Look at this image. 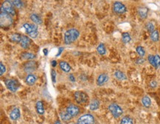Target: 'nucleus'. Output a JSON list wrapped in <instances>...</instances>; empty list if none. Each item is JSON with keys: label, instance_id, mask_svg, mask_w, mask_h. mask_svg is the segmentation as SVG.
<instances>
[{"label": "nucleus", "instance_id": "f257e3e1", "mask_svg": "<svg viewBox=\"0 0 160 124\" xmlns=\"http://www.w3.org/2000/svg\"><path fill=\"white\" fill-rule=\"evenodd\" d=\"M80 33L79 31L75 28H72L66 31L64 34V42L66 44H70L77 40L78 38Z\"/></svg>", "mask_w": 160, "mask_h": 124}, {"label": "nucleus", "instance_id": "f03ea898", "mask_svg": "<svg viewBox=\"0 0 160 124\" xmlns=\"http://www.w3.org/2000/svg\"><path fill=\"white\" fill-rule=\"evenodd\" d=\"M1 12L6 13L11 16H14L16 14V11L14 9V6L11 1H5L1 5Z\"/></svg>", "mask_w": 160, "mask_h": 124}, {"label": "nucleus", "instance_id": "7ed1b4c3", "mask_svg": "<svg viewBox=\"0 0 160 124\" xmlns=\"http://www.w3.org/2000/svg\"><path fill=\"white\" fill-rule=\"evenodd\" d=\"M109 110L115 118H119L122 115V109L117 104H111L109 106Z\"/></svg>", "mask_w": 160, "mask_h": 124}, {"label": "nucleus", "instance_id": "20e7f679", "mask_svg": "<svg viewBox=\"0 0 160 124\" xmlns=\"http://www.w3.org/2000/svg\"><path fill=\"white\" fill-rule=\"evenodd\" d=\"M0 19H1V27L2 28H7L12 24L13 23V18L11 16V15L6 13L1 12L0 15Z\"/></svg>", "mask_w": 160, "mask_h": 124}, {"label": "nucleus", "instance_id": "39448f33", "mask_svg": "<svg viewBox=\"0 0 160 124\" xmlns=\"http://www.w3.org/2000/svg\"><path fill=\"white\" fill-rule=\"evenodd\" d=\"M95 117L91 114H85L80 116L78 120V124H95Z\"/></svg>", "mask_w": 160, "mask_h": 124}, {"label": "nucleus", "instance_id": "423d86ee", "mask_svg": "<svg viewBox=\"0 0 160 124\" xmlns=\"http://www.w3.org/2000/svg\"><path fill=\"white\" fill-rule=\"evenodd\" d=\"M75 97V100L78 104H85L88 101V99H89V97L88 95L86 94L85 92L82 91H77L74 95Z\"/></svg>", "mask_w": 160, "mask_h": 124}, {"label": "nucleus", "instance_id": "0eeeda50", "mask_svg": "<svg viewBox=\"0 0 160 124\" xmlns=\"http://www.w3.org/2000/svg\"><path fill=\"white\" fill-rule=\"evenodd\" d=\"M6 86L9 90H11V92H15L18 90V87H19V84H18L17 80H13V79H7L5 81Z\"/></svg>", "mask_w": 160, "mask_h": 124}, {"label": "nucleus", "instance_id": "6e6552de", "mask_svg": "<svg viewBox=\"0 0 160 124\" xmlns=\"http://www.w3.org/2000/svg\"><path fill=\"white\" fill-rule=\"evenodd\" d=\"M113 11L115 13L117 14H122L125 13L127 11L126 7L125 6V5L120 2H115L113 5Z\"/></svg>", "mask_w": 160, "mask_h": 124}, {"label": "nucleus", "instance_id": "1a4fd4ad", "mask_svg": "<svg viewBox=\"0 0 160 124\" xmlns=\"http://www.w3.org/2000/svg\"><path fill=\"white\" fill-rule=\"evenodd\" d=\"M37 64L36 62L34 61H30L27 62L24 66V70L27 73H32L36 69Z\"/></svg>", "mask_w": 160, "mask_h": 124}, {"label": "nucleus", "instance_id": "9d476101", "mask_svg": "<svg viewBox=\"0 0 160 124\" xmlns=\"http://www.w3.org/2000/svg\"><path fill=\"white\" fill-rule=\"evenodd\" d=\"M66 111L73 117L78 115L79 112H80V109H79L78 106H77L76 105L71 104V105H69V106H68L67 107V111Z\"/></svg>", "mask_w": 160, "mask_h": 124}, {"label": "nucleus", "instance_id": "9b49d317", "mask_svg": "<svg viewBox=\"0 0 160 124\" xmlns=\"http://www.w3.org/2000/svg\"><path fill=\"white\" fill-rule=\"evenodd\" d=\"M31 44V40L29 37H27V36L22 35V39L20 42V45L22 48L24 49H27L29 48L30 45Z\"/></svg>", "mask_w": 160, "mask_h": 124}, {"label": "nucleus", "instance_id": "f8f14e48", "mask_svg": "<svg viewBox=\"0 0 160 124\" xmlns=\"http://www.w3.org/2000/svg\"><path fill=\"white\" fill-rule=\"evenodd\" d=\"M23 27H24V30H25V31L28 33V34H30L31 33H33V32L38 31V27H37L36 24L26 23V24H24Z\"/></svg>", "mask_w": 160, "mask_h": 124}, {"label": "nucleus", "instance_id": "ddd939ff", "mask_svg": "<svg viewBox=\"0 0 160 124\" xmlns=\"http://www.w3.org/2000/svg\"><path fill=\"white\" fill-rule=\"evenodd\" d=\"M108 80H109V76L106 74H100L97 79V84L98 86H102L107 82Z\"/></svg>", "mask_w": 160, "mask_h": 124}, {"label": "nucleus", "instance_id": "4468645a", "mask_svg": "<svg viewBox=\"0 0 160 124\" xmlns=\"http://www.w3.org/2000/svg\"><path fill=\"white\" fill-rule=\"evenodd\" d=\"M10 117L13 121H16V120L20 117V111H19L18 108H14L11 111V112L10 113Z\"/></svg>", "mask_w": 160, "mask_h": 124}, {"label": "nucleus", "instance_id": "2eb2a0df", "mask_svg": "<svg viewBox=\"0 0 160 124\" xmlns=\"http://www.w3.org/2000/svg\"><path fill=\"white\" fill-rule=\"evenodd\" d=\"M138 12V15L141 18H146L147 16V13H148V9L146 7H139L137 10Z\"/></svg>", "mask_w": 160, "mask_h": 124}, {"label": "nucleus", "instance_id": "dca6fc26", "mask_svg": "<svg viewBox=\"0 0 160 124\" xmlns=\"http://www.w3.org/2000/svg\"><path fill=\"white\" fill-rule=\"evenodd\" d=\"M26 83L30 86H32L36 83L37 80V77L34 75V74H30L26 77Z\"/></svg>", "mask_w": 160, "mask_h": 124}, {"label": "nucleus", "instance_id": "f3484780", "mask_svg": "<svg viewBox=\"0 0 160 124\" xmlns=\"http://www.w3.org/2000/svg\"><path fill=\"white\" fill-rule=\"evenodd\" d=\"M36 109L38 114H39V115H43L44 113V104H43V102L41 101V100L37 101L36 104Z\"/></svg>", "mask_w": 160, "mask_h": 124}, {"label": "nucleus", "instance_id": "a211bd4d", "mask_svg": "<svg viewBox=\"0 0 160 124\" xmlns=\"http://www.w3.org/2000/svg\"><path fill=\"white\" fill-rule=\"evenodd\" d=\"M59 66H60L61 69L64 72H65V73H69V72L71 70V67H70V65L66 61H60Z\"/></svg>", "mask_w": 160, "mask_h": 124}, {"label": "nucleus", "instance_id": "6ab92c4d", "mask_svg": "<svg viewBox=\"0 0 160 124\" xmlns=\"http://www.w3.org/2000/svg\"><path fill=\"white\" fill-rule=\"evenodd\" d=\"M114 75H115V77L117 79V80H123L127 79V77H126V75L124 74V73L120 71V70H117V71H115Z\"/></svg>", "mask_w": 160, "mask_h": 124}, {"label": "nucleus", "instance_id": "aec40b11", "mask_svg": "<svg viewBox=\"0 0 160 124\" xmlns=\"http://www.w3.org/2000/svg\"><path fill=\"white\" fill-rule=\"evenodd\" d=\"M30 19L37 24H41L42 23L41 18L38 14H36V13H33V14L30 15Z\"/></svg>", "mask_w": 160, "mask_h": 124}, {"label": "nucleus", "instance_id": "412c9836", "mask_svg": "<svg viewBox=\"0 0 160 124\" xmlns=\"http://www.w3.org/2000/svg\"><path fill=\"white\" fill-rule=\"evenodd\" d=\"M60 116L61 120H63V121H65V122H67V121H70V120L72 118V117L71 115H69L67 111H61L60 113Z\"/></svg>", "mask_w": 160, "mask_h": 124}, {"label": "nucleus", "instance_id": "4be33fe9", "mask_svg": "<svg viewBox=\"0 0 160 124\" xmlns=\"http://www.w3.org/2000/svg\"><path fill=\"white\" fill-rule=\"evenodd\" d=\"M120 124H134V121L130 116L127 115V116H125L121 119Z\"/></svg>", "mask_w": 160, "mask_h": 124}, {"label": "nucleus", "instance_id": "5701e85b", "mask_svg": "<svg viewBox=\"0 0 160 124\" xmlns=\"http://www.w3.org/2000/svg\"><path fill=\"white\" fill-rule=\"evenodd\" d=\"M142 103L143 104V106L146 108L150 107V106L151 105V100L149 97L146 95L144 96L142 99Z\"/></svg>", "mask_w": 160, "mask_h": 124}, {"label": "nucleus", "instance_id": "b1692460", "mask_svg": "<svg viewBox=\"0 0 160 124\" xmlns=\"http://www.w3.org/2000/svg\"><path fill=\"white\" fill-rule=\"evenodd\" d=\"M21 39H22V35L18 33H13L11 36V40L16 43H20Z\"/></svg>", "mask_w": 160, "mask_h": 124}, {"label": "nucleus", "instance_id": "393cba45", "mask_svg": "<svg viewBox=\"0 0 160 124\" xmlns=\"http://www.w3.org/2000/svg\"><path fill=\"white\" fill-rule=\"evenodd\" d=\"M22 58L23 59H25V60H33V59L36 58V55L33 53H23L21 55Z\"/></svg>", "mask_w": 160, "mask_h": 124}, {"label": "nucleus", "instance_id": "a878e982", "mask_svg": "<svg viewBox=\"0 0 160 124\" xmlns=\"http://www.w3.org/2000/svg\"><path fill=\"white\" fill-rule=\"evenodd\" d=\"M99 106H100V102H99V100H93L91 104H90L89 107H90V109L92 110V111H95V110H97L98 109Z\"/></svg>", "mask_w": 160, "mask_h": 124}, {"label": "nucleus", "instance_id": "bb28decb", "mask_svg": "<svg viewBox=\"0 0 160 124\" xmlns=\"http://www.w3.org/2000/svg\"><path fill=\"white\" fill-rule=\"evenodd\" d=\"M97 53H98L99 54L101 55H105L106 53V47H105V45H104L103 43H101V44H99V46L97 47Z\"/></svg>", "mask_w": 160, "mask_h": 124}, {"label": "nucleus", "instance_id": "cd10ccee", "mask_svg": "<svg viewBox=\"0 0 160 124\" xmlns=\"http://www.w3.org/2000/svg\"><path fill=\"white\" fill-rule=\"evenodd\" d=\"M131 37L128 33H123L122 34V41L123 43L127 44L128 42H131Z\"/></svg>", "mask_w": 160, "mask_h": 124}, {"label": "nucleus", "instance_id": "c85d7f7f", "mask_svg": "<svg viewBox=\"0 0 160 124\" xmlns=\"http://www.w3.org/2000/svg\"><path fill=\"white\" fill-rule=\"evenodd\" d=\"M151 39L153 42H158L159 39V34L158 30H154L152 33H151Z\"/></svg>", "mask_w": 160, "mask_h": 124}, {"label": "nucleus", "instance_id": "c756f323", "mask_svg": "<svg viewBox=\"0 0 160 124\" xmlns=\"http://www.w3.org/2000/svg\"><path fill=\"white\" fill-rule=\"evenodd\" d=\"M136 53H138V55H140L141 58H142V57L145 55V54H146V51H145V49H144V48L142 47V46H138V47H136Z\"/></svg>", "mask_w": 160, "mask_h": 124}, {"label": "nucleus", "instance_id": "7c9ffc66", "mask_svg": "<svg viewBox=\"0 0 160 124\" xmlns=\"http://www.w3.org/2000/svg\"><path fill=\"white\" fill-rule=\"evenodd\" d=\"M147 60H148V61H149L150 64L153 66V67H154L155 68H157V65H156V63H155L154 55H148V58H147Z\"/></svg>", "mask_w": 160, "mask_h": 124}, {"label": "nucleus", "instance_id": "2f4dec72", "mask_svg": "<svg viewBox=\"0 0 160 124\" xmlns=\"http://www.w3.org/2000/svg\"><path fill=\"white\" fill-rule=\"evenodd\" d=\"M11 2H12L14 7H18V8H20V7H22V6L24 5V3H23V2H22V1L16 0V1H11Z\"/></svg>", "mask_w": 160, "mask_h": 124}, {"label": "nucleus", "instance_id": "473e14b6", "mask_svg": "<svg viewBox=\"0 0 160 124\" xmlns=\"http://www.w3.org/2000/svg\"><path fill=\"white\" fill-rule=\"evenodd\" d=\"M146 29L149 31L151 33H153V31H154V25H153V23H151V22L147 23V24H146Z\"/></svg>", "mask_w": 160, "mask_h": 124}, {"label": "nucleus", "instance_id": "72a5a7b5", "mask_svg": "<svg viewBox=\"0 0 160 124\" xmlns=\"http://www.w3.org/2000/svg\"><path fill=\"white\" fill-rule=\"evenodd\" d=\"M51 78L53 82L55 83V80H56V72L55 71L54 69L51 70Z\"/></svg>", "mask_w": 160, "mask_h": 124}, {"label": "nucleus", "instance_id": "f704fd0d", "mask_svg": "<svg viewBox=\"0 0 160 124\" xmlns=\"http://www.w3.org/2000/svg\"><path fill=\"white\" fill-rule=\"evenodd\" d=\"M155 59V63H156V65H157V67H160V56L159 55H155L154 56Z\"/></svg>", "mask_w": 160, "mask_h": 124}, {"label": "nucleus", "instance_id": "c9c22d12", "mask_svg": "<svg viewBox=\"0 0 160 124\" xmlns=\"http://www.w3.org/2000/svg\"><path fill=\"white\" fill-rule=\"evenodd\" d=\"M0 67H1V71H0V75H2L4 74V73H5L6 72V68H5V66L3 64H2V62L0 63Z\"/></svg>", "mask_w": 160, "mask_h": 124}, {"label": "nucleus", "instance_id": "e433bc0d", "mask_svg": "<svg viewBox=\"0 0 160 124\" xmlns=\"http://www.w3.org/2000/svg\"><path fill=\"white\" fill-rule=\"evenodd\" d=\"M38 31H36V32L31 33L30 34H29V36L31 37V38H36V37L38 36Z\"/></svg>", "mask_w": 160, "mask_h": 124}, {"label": "nucleus", "instance_id": "4c0bfd02", "mask_svg": "<svg viewBox=\"0 0 160 124\" xmlns=\"http://www.w3.org/2000/svg\"><path fill=\"white\" fill-rule=\"evenodd\" d=\"M144 62H145V60H144L142 58H139V59H137L136 60V64H143Z\"/></svg>", "mask_w": 160, "mask_h": 124}, {"label": "nucleus", "instance_id": "58836bf2", "mask_svg": "<svg viewBox=\"0 0 160 124\" xmlns=\"http://www.w3.org/2000/svg\"><path fill=\"white\" fill-rule=\"evenodd\" d=\"M150 86H151V87H156V86H157V83L155 81V80H153V81H151V83H150Z\"/></svg>", "mask_w": 160, "mask_h": 124}, {"label": "nucleus", "instance_id": "ea45409f", "mask_svg": "<svg viewBox=\"0 0 160 124\" xmlns=\"http://www.w3.org/2000/svg\"><path fill=\"white\" fill-rule=\"evenodd\" d=\"M63 50H64V48L63 47H59L58 48V53L56 54V56H59V55L61 54V53L63 52Z\"/></svg>", "mask_w": 160, "mask_h": 124}, {"label": "nucleus", "instance_id": "a19ab883", "mask_svg": "<svg viewBox=\"0 0 160 124\" xmlns=\"http://www.w3.org/2000/svg\"><path fill=\"white\" fill-rule=\"evenodd\" d=\"M69 78L70 79V80H71V81H72V82L75 81V78L74 77V75H73L72 74H70V75H69Z\"/></svg>", "mask_w": 160, "mask_h": 124}, {"label": "nucleus", "instance_id": "79ce46f5", "mask_svg": "<svg viewBox=\"0 0 160 124\" xmlns=\"http://www.w3.org/2000/svg\"><path fill=\"white\" fill-rule=\"evenodd\" d=\"M51 65H52V67H56V65H57L56 61L53 60V61L51 62Z\"/></svg>", "mask_w": 160, "mask_h": 124}, {"label": "nucleus", "instance_id": "37998d69", "mask_svg": "<svg viewBox=\"0 0 160 124\" xmlns=\"http://www.w3.org/2000/svg\"><path fill=\"white\" fill-rule=\"evenodd\" d=\"M43 52H44V55H47V54H48V49H47V48H45V49H43Z\"/></svg>", "mask_w": 160, "mask_h": 124}, {"label": "nucleus", "instance_id": "c03bdc74", "mask_svg": "<svg viewBox=\"0 0 160 124\" xmlns=\"http://www.w3.org/2000/svg\"><path fill=\"white\" fill-rule=\"evenodd\" d=\"M54 124H61V122L59 121H56L55 122Z\"/></svg>", "mask_w": 160, "mask_h": 124}, {"label": "nucleus", "instance_id": "a18cd8bd", "mask_svg": "<svg viewBox=\"0 0 160 124\" xmlns=\"http://www.w3.org/2000/svg\"><path fill=\"white\" fill-rule=\"evenodd\" d=\"M71 124H76V123H71Z\"/></svg>", "mask_w": 160, "mask_h": 124}]
</instances>
